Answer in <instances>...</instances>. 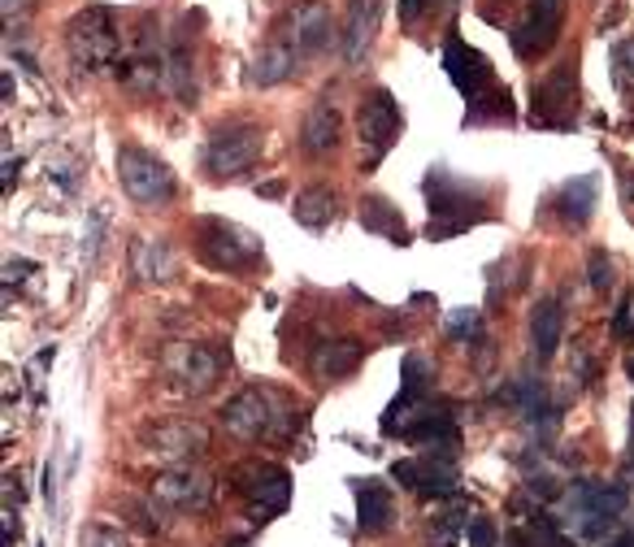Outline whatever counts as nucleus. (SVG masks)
<instances>
[{
    "label": "nucleus",
    "instance_id": "c85d7f7f",
    "mask_svg": "<svg viewBox=\"0 0 634 547\" xmlns=\"http://www.w3.org/2000/svg\"><path fill=\"white\" fill-rule=\"evenodd\" d=\"M166 74H170V91L183 100V104H196V83H192V52L183 43V35L170 39L166 48Z\"/></svg>",
    "mask_w": 634,
    "mask_h": 547
},
{
    "label": "nucleus",
    "instance_id": "58836bf2",
    "mask_svg": "<svg viewBox=\"0 0 634 547\" xmlns=\"http://www.w3.org/2000/svg\"><path fill=\"white\" fill-rule=\"evenodd\" d=\"M31 9V0H4V22L13 26V22H22V13Z\"/></svg>",
    "mask_w": 634,
    "mask_h": 547
},
{
    "label": "nucleus",
    "instance_id": "c9c22d12",
    "mask_svg": "<svg viewBox=\"0 0 634 547\" xmlns=\"http://www.w3.org/2000/svg\"><path fill=\"white\" fill-rule=\"evenodd\" d=\"M470 547H496V526L491 518H470Z\"/></svg>",
    "mask_w": 634,
    "mask_h": 547
},
{
    "label": "nucleus",
    "instance_id": "b1692460",
    "mask_svg": "<svg viewBox=\"0 0 634 547\" xmlns=\"http://www.w3.org/2000/svg\"><path fill=\"white\" fill-rule=\"evenodd\" d=\"M131 270L144 278V283H166L174 278V252L166 239H135L131 244Z\"/></svg>",
    "mask_w": 634,
    "mask_h": 547
},
{
    "label": "nucleus",
    "instance_id": "7ed1b4c3",
    "mask_svg": "<svg viewBox=\"0 0 634 547\" xmlns=\"http://www.w3.org/2000/svg\"><path fill=\"white\" fill-rule=\"evenodd\" d=\"M65 43L70 57L78 61V70L96 74L105 65H118L122 57V35H118V17L109 4H87L65 22Z\"/></svg>",
    "mask_w": 634,
    "mask_h": 547
},
{
    "label": "nucleus",
    "instance_id": "a878e982",
    "mask_svg": "<svg viewBox=\"0 0 634 547\" xmlns=\"http://www.w3.org/2000/svg\"><path fill=\"white\" fill-rule=\"evenodd\" d=\"M557 209H561V217H565L570 226H587L592 213H596V174L570 178V183L561 187V196H557Z\"/></svg>",
    "mask_w": 634,
    "mask_h": 547
},
{
    "label": "nucleus",
    "instance_id": "0eeeda50",
    "mask_svg": "<svg viewBox=\"0 0 634 547\" xmlns=\"http://www.w3.org/2000/svg\"><path fill=\"white\" fill-rule=\"evenodd\" d=\"M235 487H240V496L253 505L257 522H270V518H279V513L292 505V474H288L283 465H270V461L240 465V470H235Z\"/></svg>",
    "mask_w": 634,
    "mask_h": 547
},
{
    "label": "nucleus",
    "instance_id": "9b49d317",
    "mask_svg": "<svg viewBox=\"0 0 634 547\" xmlns=\"http://www.w3.org/2000/svg\"><path fill=\"white\" fill-rule=\"evenodd\" d=\"M148 30H153V26H144L139 43H135L126 57H118V65H113L118 83H122L131 96H153V91H161V87L170 83V74H166V52H157V39H153Z\"/></svg>",
    "mask_w": 634,
    "mask_h": 547
},
{
    "label": "nucleus",
    "instance_id": "2f4dec72",
    "mask_svg": "<svg viewBox=\"0 0 634 547\" xmlns=\"http://www.w3.org/2000/svg\"><path fill=\"white\" fill-rule=\"evenodd\" d=\"M613 83L622 91H634V39L613 48Z\"/></svg>",
    "mask_w": 634,
    "mask_h": 547
},
{
    "label": "nucleus",
    "instance_id": "4be33fe9",
    "mask_svg": "<svg viewBox=\"0 0 634 547\" xmlns=\"http://www.w3.org/2000/svg\"><path fill=\"white\" fill-rule=\"evenodd\" d=\"M334 144H339V109L330 100H317L301 122V148L309 157H326V152H334Z\"/></svg>",
    "mask_w": 634,
    "mask_h": 547
},
{
    "label": "nucleus",
    "instance_id": "f8f14e48",
    "mask_svg": "<svg viewBox=\"0 0 634 547\" xmlns=\"http://www.w3.org/2000/svg\"><path fill=\"white\" fill-rule=\"evenodd\" d=\"M561 13H565V0H531L526 17L513 30V52L522 61L544 57L557 43V35H561Z\"/></svg>",
    "mask_w": 634,
    "mask_h": 547
},
{
    "label": "nucleus",
    "instance_id": "5701e85b",
    "mask_svg": "<svg viewBox=\"0 0 634 547\" xmlns=\"http://www.w3.org/2000/svg\"><path fill=\"white\" fill-rule=\"evenodd\" d=\"M296 65H301V52H296L292 43H266V48L257 52L253 70H248V83H257V87L288 83V78L296 74Z\"/></svg>",
    "mask_w": 634,
    "mask_h": 547
},
{
    "label": "nucleus",
    "instance_id": "20e7f679",
    "mask_svg": "<svg viewBox=\"0 0 634 547\" xmlns=\"http://www.w3.org/2000/svg\"><path fill=\"white\" fill-rule=\"evenodd\" d=\"M118 178H122L126 196H131L135 204H144V209H161V204H170L174 191H179L174 170H170L161 157H153V152H144V148H131V144L118 148Z\"/></svg>",
    "mask_w": 634,
    "mask_h": 547
},
{
    "label": "nucleus",
    "instance_id": "aec40b11",
    "mask_svg": "<svg viewBox=\"0 0 634 547\" xmlns=\"http://www.w3.org/2000/svg\"><path fill=\"white\" fill-rule=\"evenodd\" d=\"M561 339H565V309H561V296H548L531 313V348L539 361H552Z\"/></svg>",
    "mask_w": 634,
    "mask_h": 547
},
{
    "label": "nucleus",
    "instance_id": "4468645a",
    "mask_svg": "<svg viewBox=\"0 0 634 547\" xmlns=\"http://www.w3.org/2000/svg\"><path fill=\"white\" fill-rule=\"evenodd\" d=\"M209 496H214V478L200 470H187V465L153 478V500L166 509H200V505H209Z\"/></svg>",
    "mask_w": 634,
    "mask_h": 547
},
{
    "label": "nucleus",
    "instance_id": "37998d69",
    "mask_svg": "<svg viewBox=\"0 0 634 547\" xmlns=\"http://www.w3.org/2000/svg\"><path fill=\"white\" fill-rule=\"evenodd\" d=\"M631 374H634V361H631Z\"/></svg>",
    "mask_w": 634,
    "mask_h": 547
},
{
    "label": "nucleus",
    "instance_id": "ea45409f",
    "mask_svg": "<svg viewBox=\"0 0 634 547\" xmlns=\"http://www.w3.org/2000/svg\"><path fill=\"white\" fill-rule=\"evenodd\" d=\"M17 165H22V161H13V157H4V187H9L13 178H17Z\"/></svg>",
    "mask_w": 634,
    "mask_h": 547
},
{
    "label": "nucleus",
    "instance_id": "72a5a7b5",
    "mask_svg": "<svg viewBox=\"0 0 634 547\" xmlns=\"http://www.w3.org/2000/svg\"><path fill=\"white\" fill-rule=\"evenodd\" d=\"M470 526H465V509H448V513H439V522H435V539L443 547L456 544V535H465Z\"/></svg>",
    "mask_w": 634,
    "mask_h": 547
},
{
    "label": "nucleus",
    "instance_id": "1a4fd4ad",
    "mask_svg": "<svg viewBox=\"0 0 634 547\" xmlns=\"http://www.w3.org/2000/svg\"><path fill=\"white\" fill-rule=\"evenodd\" d=\"M391 478L400 487L417 492V496L448 500L461 487V465L452 461V452H426V457H413V461H395L391 465Z\"/></svg>",
    "mask_w": 634,
    "mask_h": 547
},
{
    "label": "nucleus",
    "instance_id": "a211bd4d",
    "mask_svg": "<svg viewBox=\"0 0 634 547\" xmlns=\"http://www.w3.org/2000/svg\"><path fill=\"white\" fill-rule=\"evenodd\" d=\"M227 348H214V344H192V348H183V357H179V387L187 391V396H205L218 378H222V370H227Z\"/></svg>",
    "mask_w": 634,
    "mask_h": 547
},
{
    "label": "nucleus",
    "instance_id": "6e6552de",
    "mask_svg": "<svg viewBox=\"0 0 634 547\" xmlns=\"http://www.w3.org/2000/svg\"><path fill=\"white\" fill-rule=\"evenodd\" d=\"M356 139L365 144V152H369V170L395 148V139H400V104H395V96L391 91H374V96H365L361 100V109H356Z\"/></svg>",
    "mask_w": 634,
    "mask_h": 547
},
{
    "label": "nucleus",
    "instance_id": "412c9836",
    "mask_svg": "<svg viewBox=\"0 0 634 547\" xmlns=\"http://www.w3.org/2000/svg\"><path fill=\"white\" fill-rule=\"evenodd\" d=\"M382 4L387 0H352L348 26H343V61L348 65H356L365 57V48H369V39H374V30L382 22Z\"/></svg>",
    "mask_w": 634,
    "mask_h": 547
},
{
    "label": "nucleus",
    "instance_id": "6ab92c4d",
    "mask_svg": "<svg viewBox=\"0 0 634 547\" xmlns=\"http://www.w3.org/2000/svg\"><path fill=\"white\" fill-rule=\"evenodd\" d=\"M352 492H356V531L369 535V539L387 535V531L395 526V500H391L387 483H378V478H361Z\"/></svg>",
    "mask_w": 634,
    "mask_h": 547
},
{
    "label": "nucleus",
    "instance_id": "bb28decb",
    "mask_svg": "<svg viewBox=\"0 0 634 547\" xmlns=\"http://www.w3.org/2000/svg\"><path fill=\"white\" fill-rule=\"evenodd\" d=\"M361 226L374 231V235H382V239L409 244V226H404V217L395 213V204H387V200H378V196L361 200Z\"/></svg>",
    "mask_w": 634,
    "mask_h": 547
},
{
    "label": "nucleus",
    "instance_id": "e433bc0d",
    "mask_svg": "<svg viewBox=\"0 0 634 547\" xmlns=\"http://www.w3.org/2000/svg\"><path fill=\"white\" fill-rule=\"evenodd\" d=\"M83 547H126V544H122V535L109 531V526H87V531H83Z\"/></svg>",
    "mask_w": 634,
    "mask_h": 547
},
{
    "label": "nucleus",
    "instance_id": "f704fd0d",
    "mask_svg": "<svg viewBox=\"0 0 634 547\" xmlns=\"http://www.w3.org/2000/svg\"><path fill=\"white\" fill-rule=\"evenodd\" d=\"M100 226H105V217L92 209V213H87V235H83V270L96 265V252H100Z\"/></svg>",
    "mask_w": 634,
    "mask_h": 547
},
{
    "label": "nucleus",
    "instance_id": "39448f33",
    "mask_svg": "<svg viewBox=\"0 0 634 547\" xmlns=\"http://www.w3.org/2000/svg\"><path fill=\"white\" fill-rule=\"evenodd\" d=\"M196 252L214 270H248L261 257V235H253L235 222H222V217H205L196 226Z\"/></svg>",
    "mask_w": 634,
    "mask_h": 547
},
{
    "label": "nucleus",
    "instance_id": "ddd939ff",
    "mask_svg": "<svg viewBox=\"0 0 634 547\" xmlns=\"http://www.w3.org/2000/svg\"><path fill=\"white\" fill-rule=\"evenodd\" d=\"M148 452L161 461H192L209 452V426L179 418V422H161L148 431Z\"/></svg>",
    "mask_w": 634,
    "mask_h": 547
},
{
    "label": "nucleus",
    "instance_id": "2eb2a0df",
    "mask_svg": "<svg viewBox=\"0 0 634 547\" xmlns=\"http://www.w3.org/2000/svg\"><path fill=\"white\" fill-rule=\"evenodd\" d=\"M400 396L391 400V409H387V418H382V435H391V426L400 422V418H409L413 409H422L426 400H430V383H435V370H430V361L422 357V352H409L404 357V370H400Z\"/></svg>",
    "mask_w": 634,
    "mask_h": 547
},
{
    "label": "nucleus",
    "instance_id": "f03ea898",
    "mask_svg": "<svg viewBox=\"0 0 634 547\" xmlns=\"http://www.w3.org/2000/svg\"><path fill=\"white\" fill-rule=\"evenodd\" d=\"M222 426L240 439H275V435H292L296 409L270 387H244L240 396L227 400Z\"/></svg>",
    "mask_w": 634,
    "mask_h": 547
},
{
    "label": "nucleus",
    "instance_id": "79ce46f5",
    "mask_svg": "<svg viewBox=\"0 0 634 547\" xmlns=\"http://www.w3.org/2000/svg\"><path fill=\"white\" fill-rule=\"evenodd\" d=\"M631 465H634V409H631Z\"/></svg>",
    "mask_w": 634,
    "mask_h": 547
},
{
    "label": "nucleus",
    "instance_id": "7c9ffc66",
    "mask_svg": "<svg viewBox=\"0 0 634 547\" xmlns=\"http://www.w3.org/2000/svg\"><path fill=\"white\" fill-rule=\"evenodd\" d=\"M443 331H448L452 344H465V339L478 344V339H483V318H478V309H452Z\"/></svg>",
    "mask_w": 634,
    "mask_h": 547
},
{
    "label": "nucleus",
    "instance_id": "4c0bfd02",
    "mask_svg": "<svg viewBox=\"0 0 634 547\" xmlns=\"http://www.w3.org/2000/svg\"><path fill=\"white\" fill-rule=\"evenodd\" d=\"M422 9H430V0H400V22H404V26H413Z\"/></svg>",
    "mask_w": 634,
    "mask_h": 547
},
{
    "label": "nucleus",
    "instance_id": "423d86ee",
    "mask_svg": "<svg viewBox=\"0 0 634 547\" xmlns=\"http://www.w3.org/2000/svg\"><path fill=\"white\" fill-rule=\"evenodd\" d=\"M261 157V126L257 122H227L205 144V170L214 178H235Z\"/></svg>",
    "mask_w": 634,
    "mask_h": 547
},
{
    "label": "nucleus",
    "instance_id": "a19ab883",
    "mask_svg": "<svg viewBox=\"0 0 634 547\" xmlns=\"http://www.w3.org/2000/svg\"><path fill=\"white\" fill-rule=\"evenodd\" d=\"M609 547H634V531H622V535H618Z\"/></svg>",
    "mask_w": 634,
    "mask_h": 547
},
{
    "label": "nucleus",
    "instance_id": "f3484780",
    "mask_svg": "<svg viewBox=\"0 0 634 547\" xmlns=\"http://www.w3.org/2000/svg\"><path fill=\"white\" fill-rule=\"evenodd\" d=\"M574 65H557L539 87H535V122L544 126H565L574 117Z\"/></svg>",
    "mask_w": 634,
    "mask_h": 547
},
{
    "label": "nucleus",
    "instance_id": "dca6fc26",
    "mask_svg": "<svg viewBox=\"0 0 634 547\" xmlns=\"http://www.w3.org/2000/svg\"><path fill=\"white\" fill-rule=\"evenodd\" d=\"M334 39V17L321 0H301L288 17V43L301 52V57H314L326 43Z\"/></svg>",
    "mask_w": 634,
    "mask_h": 547
},
{
    "label": "nucleus",
    "instance_id": "f257e3e1",
    "mask_svg": "<svg viewBox=\"0 0 634 547\" xmlns=\"http://www.w3.org/2000/svg\"><path fill=\"white\" fill-rule=\"evenodd\" d=\"M626 505H631V487L626 483H592V478H578L561 496V526L574 539H583V544H605V535L622 522Z\"/></svg>",
    "mask_w": 634,
    "mask_h": 547
},
{
    "label": "nucleus",
    "instance_id": "393cba45",
    "mask_svg": "<svg viewBox=\"0 0 634 547\" xmlns=\"http://www.w3.org/2000/svg\"><path fill=\"white\" fill-rule=\"evenodd\" d=\"M309 365H314V374L321 378V383L348 378V374H352V370L361 365V344H352V339H334V344H321V348H314Z\"/></svg>",
    "mask_w": 634,
    "mask_h": 547
},
{
    "label": "nucleus",
    "instance_id": "c756f323",
    "mask_svg": "<svg viewBox=\"0 0 634 547\" xmlns=\"http://www.w3.org/2000/svg\"><path fill=\"white\" fill-rule=\"evenodd\" d=\"M526 531H531V539L535 547H574V535H565V526H561V518H552V513H531V522H526Z\"/></svg>",
    "mask_w": 634,
    "mask_h": 547
},
{
    "label": "nucleus",
    "instance_id": "473e14b6",
    "mask_svg": "<svg viewBox=\"0 0 634 547\" xmlns=\"http://www.w3.org/2000/svg\"><path fill=\"white\" fill-rule=\"evenodd\" d=\"M587 274H592V287H596V291H613V283H618V274H613V257H605L600 248L587 257Z\"/></svg>",
    "mask_w": 634,
    "mask_h": 547
},
{
    "label": "nucleus",
    "instance_id": "cd10ccee",
    "mask_svg": "<svg viewBox=\"0 0 634 547\" xmlns=\"http://www.w3.org/2000/svg\"><path fill=\"white\" fill-rule=\"evenodd\" d=\"M292 217L301 222V226H309V231H321L330 217H334V191L330 187H305L301 196H296V204H292Z\"/></svg>",
    "mask_w": 634,
    "mask_h": 547
},
{
    "label": "nucleus",
    "instance_id": "9d476101",
    "mask_svg": "<svg viewBox=\"0 0 634 547\" xmlns=\"http://www.w3.org/2000/svg\"><path fill=\"white\" fill-rule=\"evenodd\" d=\"M443 70H448V78L456 83V91H461L470 104H483V100L496 91V70H491V61H487L474 43H465L461 35H448V43H443Z\"/></svg>",
    "mask_w": 634,
    "mask_h": 547
}]
</instances>
